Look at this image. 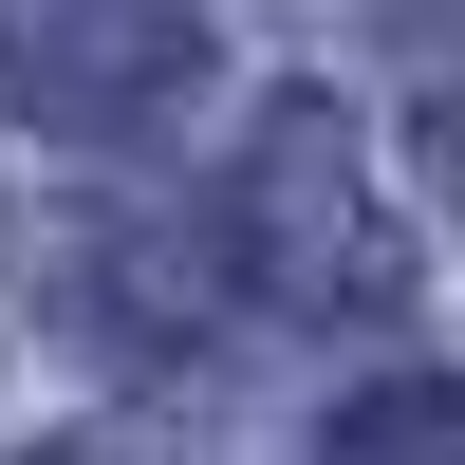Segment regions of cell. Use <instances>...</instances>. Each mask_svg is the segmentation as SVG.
<instances>
[{
    "label": "cell",
    "mask_w": 465,
    "mask_h": 465,
    "mask_svg": "<svg viewBox=\"0 0 465 465\" xmlns=\"http://www.w3.org/2000/svg\"><path fill=\"white\" fill-rule=\"evenodd\" d=\"M242 242H261L280 298H410V261H391V223H372L354 149H335V112H280V131L242 149Z\"/></svg>",
    "instance_id": "obj_1"
},
{
    "label": "cell",
    "mask_w": 465,
    "mask_h": 465,
    "mask_svg": "<svg viewBox=\"0 0 465 465\" xmlns=\"http://www.w3.org/2000/svg\"><path fill=\"white\" fill-rule=\"evenodd\" d=\"M317 465H465V391H447V372H391L372 410H335Z\"/></svg>",
    "instance_id": "obj_2"
},
{
    "label": "cell",
    "mask_w": 465,
    "mask_h": 465,
    "mask_svg": "<svg viewBox=\"0 0 465 465\" xmlns=\"http://www.w3.org/2000/svg\"><path fill=\"white\" fill-rule=\"evenodd\" d=\"M447 186H465V112H447Z\"/></svg>",
    "instance_id": "obj_3"
}]
</instances>
